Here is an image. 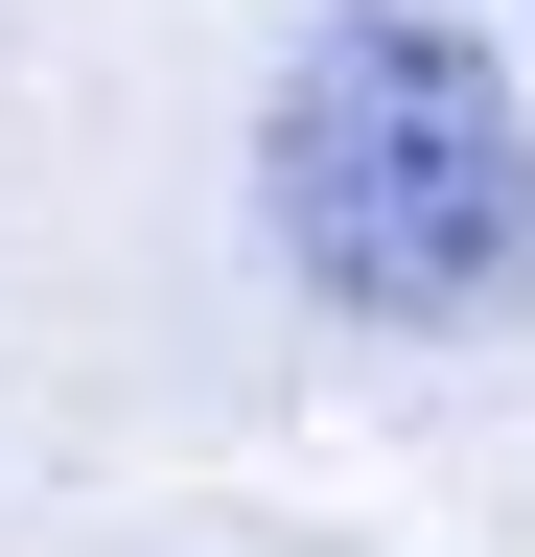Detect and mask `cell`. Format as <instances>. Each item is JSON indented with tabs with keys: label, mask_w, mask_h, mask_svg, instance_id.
Wrapping results in <instances>:
<instances>
[{
	"label": "cell",
	"mask_w": 535,
	"mask_h": 557,
	"mask_svg": "<svg viewBox=\"0 0 535 557\" xmlns=\"http://www.w3.org/2000/svg\"><path fill=\"white\" fill-rule=\"evenodd\" d=\"M280 256L326 302H373V325L535 302V139H512L489 70H465V24L350 0V24L280 70Z\"/></svg>",
	"instance_id": "6da1fadb"
}]
</instances>
